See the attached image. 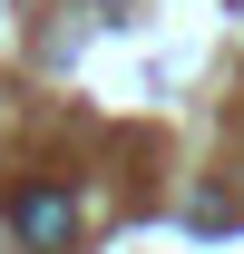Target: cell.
I'll use <instances>...</instances> for the list:
<instances>
[{
  "instance_id": "6da1fadb",
  "label": "cell",
  "mask_w": 244,
  "mask_h": 254,
  "mask_svg": "<svg viewBox=\"0 0 244 254\" xmlns=\"http://www.w3.org/2000/svg\"><path fill=\"white\" fill-rule=\"evenodd\" d=\"M10 225H20V245H68L78 235V195L68 186H20L10 195Z\"/></svg>"
},
{
  "instance_id": "7a4b0ae2",
  "label": "cell",
  "mask_w": 244,
  "mask_h": 254,
  "mask_svg": "<svg viewBox=\"0 0 244 254\" xmlns=\"http://www.w3.org/2000/svg\"><path fill=\"white\" fill-rule=\"evenodd\" d=\"M185 225H195V235H225V225H235V205H225V195H205V205H185Z\"/></svg>"
}]
</instances>
